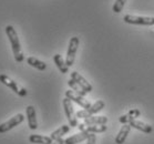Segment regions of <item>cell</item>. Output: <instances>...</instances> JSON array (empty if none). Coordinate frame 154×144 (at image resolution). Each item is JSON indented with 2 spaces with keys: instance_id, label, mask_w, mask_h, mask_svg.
Listing matches in <instances>:
<instances>
[{
  "instance_id": "6da1fadb",
  "label": "cell",
  "mask_w": 154,
  "mask_h": 144,
  "mask_svg": "<svg viewBox=\"0 0 154 144\" xmlns=\"http://www.w3.org/2000/svg\"><path fill=\"white\" fill-rule=\"evenodd\" d=\"M6 33H7V37L9 38V41L11 43V48H12L14 60L17 62H22L25 58H23V53H22V50H21L20 40H19L17 31L14 30V28L12 26H7L6 27Z\"/></svg>"
},
{
  "instance_id": "7a4b0ae2",
  "label": "cell",
  "mask_w": 154,
  "mask_h": 144,
  "mask_svg": "<svg viewBox=\"0 0 154 144\" xmlns=\"http://www.w3.org/2000/svg\"><path fill=\"white\" fill-rule=\"evenodd\" d=\"M125 23L140 26H154V17H144V16H134V14H125L123 17Z\"/></svg>"
},
{
  "instance_id": "3957f363",
  "label": "cell",
  "mask_w": 154,
  "mask_h": 144,
  "mask_svg": "<svg viewBox=\"0 0 154 144\" xmlns=\"http://www.w3.org/2000/svg\"><path fill=\"white\" fill-rule=\"evenodd\" d=\"M0 82L4 83L5 85H7L8 88H10L12 91H14L20 97H26L27 95V90L23 87H21L20 84H18V82L12 80L11 78H9L6 74H0Z\"/></svg>"
},
{
  "instance_id": "277c9868",
  "label": "cell",
  "mask_w": 154,
  "mask_h": 144,
  "mask_svg": "<svg viewBox=\"0 0 154 144\" xmlns=\"http://www.w3.org/2000/svg\"><path fill=\"white\" fill-rule=\"evenodd\" d=\"M63 108H64V112H66L67 119L69 121V125L71 127H78V118H77V114L74 113L72 101L69 100L68 98L63 99Z\"/></svg>"
},
{
  "instance_id": "5b68a950",
  "label": "cell",
  "mask_w": 154,
  "mask_h": 144,
  "mask_svg": "<svg viewBox=\"0 0 154 144\" xmlns=\"http://www.w3.org/2000/svg\"><path fill=\"white\" fill-rule=\"evenodd\" d=\"M80 40L78 37H72L70 39V42H69V47H68V52H67V58H66V62H67L68 67H71L74 63V60H75V54L78 51V47H79Z\"/></svg>"
},
{
  "instance_id": "8992f818",
  "label": "cell",
  "mask_w": 154,
  "mask_h": 144,
  "mask_svg": "<svg viewBox=\"0 0 154 144\" xmlns=\"http://www.w3.org/2000/svg\"><path fill=\"white\" fill-rule=\"evenodd\" d=\"M105 103L102 100H98V101L95 102V103H93L91 106V108H89V109L87 110H81V111H79V112H77V118H79V119H87V118H90V116H92L93 114H95V113L100 112L103 108H104Z\"/></svg>"
},
{
  "instance_id": "52a82bcc",
  "label": "cell",
  "mask_w": 154,
  "mask_h": 144,
  "mask_svg": "<svg viewBox=\"0 0 154 144\" xmlns=\"http://www.w3.org/2000/svg\"><path fill=\"white\" fill-rule=\"evenodd\" d=\"M66 98H68L69 100H71V101L75 102L77 104L82 106L84 110L91 108V106H92L91 103L88 101L84 97L80 95L79 93H77V92H74L73 90H68V91H66Z\"/></svg>"
},
{
  "instance_id": "ba28073f",
  "label": "cell",
  "mask_w": 154,
  "mask_h": 144,
  "mask_svg": "<svg viewBox=\"0 0 154 144\" xmlns=\"http://www.w3.org/2000/svg\"><path fill=\"white\" fill-rule=\"evenodd\" d=\"M23 120H25V116H23V114H21V113L14 115V118H11L9 121L2 123V124H0V133H6V132H8L9 130L14 129V127H17L18 124H20V123L23 122Z\"/></svg>"
},
{
  "instance_id": "9c48e42d",
  "label": "cell",
  "mask_w": 154,
  "mask_h": 144,
  "mask_svg": "<svg viewBox=\"0 0 154 144\" xmlns=\"http://www.w3.org/2000/svg\"><path fill=\"white\" fill-rule=\"evenodd\" d=\"M71 79L75 81L78 84L80 85L81 88L83 89L87 93H90V92L92 91V85L90 84V83H89V82H88V81L85 80V79H84V78L79 73V72H77V71L71 72Z\"/></svg>"
},
{
  "instance_id": "30bf717a",
  "label": "cell",
  "mask_w": 154,
  "mask_h": 144,
  "mask_svg": "<svg viewBox=\"0 0 154 144\" xmlns=\"http://www.w3.org/2000/svg\"><path fill=\"white\" fill-rule=\"evenodd\" d=\"M27 112V119H28V125L31 130H35L38 127V122H37V114H35V109L32 106H28L26 109Z\"/></svg>"
},
{
  "instance_id": "8fae6325",
  "label": "cell",
  "mask_w": 154,
  "mask_h": 144,
  "mask_svg": "<svg viewBox=\"0 0 154 144\" xmlns=\"http://www.w3.org/2000/svg\"><path fill=\"white\" fill-rule=\"evenodd\" d=\"M89 135H90L89 132H87V131H81L80 133H77L74 134V135H72V136L64 140V144H78L80 143V142H82V141L87 140L88 137H89Z\"/></svg>"
},
{
  "instance_id": "7c38bea8",
  "label": "cell",
  "mask_w": 154,
  "mask_h": 144,
  "mask_svg": "<svg viewBox=\"0 0 154 144\" xmlns=\"http://www.w3.org/2000/svg\"><path fill=\"white\" fill-rule=\"evenodd\" d=\"M131 127H134V129H137V130L141 131V132H144V133H151L152 131H153V127L146 124V123L142 122V121H139V120H135L133 119L131 122L129 123Z\"/></svg>"
},
{
  "instance_id": "4fadbf2b",
  "label": "cell",
  "mask_w": 154,
  "mask_h": 144,
  "mask_svg": "<svg viewBox=\"0 0 154 144\" xmlns=\"http://www.w3.org/2000/svg\"><path fill=\"white\" fill-rule=\"evenodd\" d=\"M83 123L88 127L90 125H103L108 123V118L106 116H90L84 119Z\"/></svg>"
},
{
  "instance_id": "5bb4252c",
  "label": "cell",
  "mask_w": 154,
  "mask_h": 144,
  "mask_svg": "<svg viewBox=\"0 0 154 144\" xmlns=\"http://www.w3.org/2000/svg\"><path fill=\"white\" fill-rule=\"evenodd\" d=\"M130 131H131V125L130 124H123V127H121V130L119 131V133L116 137V144H123L125 142L126 136L129 135Z\"/></svg>"
},
{
  "instance_id": "9a60e30c",
  "label": "cell",
  "mask_w": 154,
  "mask_h": 144,
  "mask_svg": "<svg viewBox=\"0 0 154 144\" xmlns=\"http://www.w3.org/2000/svg\"><path fill=\"white\" fill-rule=\"evenodd\" d=\"M29 141L35 144H52L53 140L50 136L39 135V134H31L29 136Z\"/></svg>"
},
{
  "instance_id": "2e32d148",
  "label": "cell",
  "mask_w": 154,
  "mask_h": 144,
  "mask_svg": "<svg viewBox=\"0 0 154 144\" xmlns=\"http://www.w3.org/2000/svg\"><path fill=\"white\" fill-rule=\"evenodd\" d=\"M53 61H54V63H56V66L58 67V69L60 70L61 73H68L69 67L67 66V62L63 60V58L60 54L53 56Z\"/></svg>"
},
{
  "instance_id": "e0dca14e",
  "label": "cell",
  "mask_w": 154,
  "mask_h": 144,
  "mask_svg": "<svg viewBox=\"0 0 154 144\" xmlns=\"http://www.w3.org/2000/svg\"><path fill=\"white\" fill-rule=\"evenodd\" d=\"M27 62H28L29 66H31L32 68H35L37 70L43 71L47 69V64L43 61H40L37 58H35V57H29L27 59Z\"/></svg>"
},
{
  "instance_id": "ac0fdd59",
  "label": "cell",
  "mask_w": 154,
  "mask_h": 144,
  "mask_svg": "<svg viewBox=\"0 0 154 144\" xmlns=\"http://www.w3.org/2000/svg\"><path fill=\"white\" fill-rule=\"evenodd\" d=\"M70 125H67V124H64L62 127H60L59 129H57L56 131H53L50 137L52 139L53 141L54 140H58V139H61V137L64 135V134H67L69 131H70Z\"/></svg>"
},
{
  "instance_id": "d6986e66",
  "label": "cell",
  "mask_w": 154,
  "mask_h": 144,
  "mask_svg": "<svg viewBox=\"0 0 154 144\" xmlns=\"http://www.w3.org/2000/svg\"><path fill=\"white\" fill-rule=\"evenodd\" d=\"M106 130H108V127L103 124V125H90V127L85 125L83 131H87L89 133H103Z\"/></svg>"
},
{
  "instance_id": "ffe728a7",
  "label": "cell",
  "mask_w": 154,
  "mask_h": 144,
  "mask_svg": "<svg viewBox=\"0 0 154 144\" xmlns=\"http://www.w3.org/2000/svg\"><path fill=\"white\" fill-rule=\"evenodd\" d=\"M68 84H69V87L71 88V90H73L74 92H77V93H79L80 95H82V97H85V94H87V92L84 91L83 89L81 88L80 85L78 84L77 82L74 80H72V79H70V80L68 81Z\"/></svg>"
},
{
  "instance_id": "44dd1931",
  "label": "cell",
  "mask_w": 154,
  "mask_h": 144,
  "mask_svg": "<svg viewBox=\"0 0 154 144\" xmlns=\"http://www.w3.org/2000/svg\"><path fill=\"white\" fill-rule=\"evenodd\" d=\"M126 1H128V0H116V2H114V5H113V7H112L113 12L120 14V12L122 11L123 8H124V6H125Z\"/></svg>"
},
{
  "instance_id": "7402d4cb",
  "label": "cell",
  "mask_w": 154,
  "mask_h": 144,
  "mask_svg": "<svg viewBox=\"0 0 154 144\" xmlns=\"http://www.w3.org/2000/svg\"><path fill=\"white\" fill-rule=\"evenodd\" d=\"M97 141V136L94 135V133H90L89 137L87 139V144H95Z\"/></svg>"
},
{
  "instance_id": "603a6c76",
  "label": "cell",
  "mask_w": 154,
  "mask_h": 144,
  "mask_svg": "<svg viewBox=\"0 0 154 144\" xmlns=\"http://www.w3.org/2000/svg\"><path fill=\"white\" fill-rule=\"evenodd\" d=\"M52 144H64V140H63L62 137H61V139H58V140L53 141Z\"/></svg>"
},
{
  "instance_id": "cb8c5ba5",
  "label": "cell",
  "mask_w": 154,
  "mask_h": 144,
  "mask_svg": "<svg viewBox=\"0 0 154 144\" xmlns=\"http://www.w3.org/2000/svg\"><path fill=\"white\" fill-rule=\"evenodd\" d=\"M152 32H154V27H153V28H152Z\"/></svg>"
}]
</instances>
